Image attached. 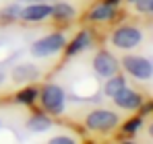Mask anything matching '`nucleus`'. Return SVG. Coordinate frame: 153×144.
I'll list each match as a JSON object with an SVG mask.
<instances>
[{
    "instance_id": "nucleus-6",
    "label": "nucleus",
    "mask_w": 153,
    "mask_h": 144,
    "mask_svg": "<svg viewBox=\"0 0 153 144\" xmlns=\"http://www.w3.org/2000/svg\"><path fill=\"white\" fill-rule=\"evenodd\" d=\"M93 70L97 72L100 76L108 78V76H112V74L118 72V62H116V58H114L112 54L100 51V54H95V58H93Z\"/></svg>"
},
{
    "instance_id": "nucleus-16",
    "label": "nucleus",
    "mask_w": 153,
    "mask_h": 144,
    "mask_svg": "<svg viewBox=\"0 0 153 144\" xmlns=\"http://www.w3.org/2000/svg\"><path fill=\"white\" fill-rule=\"evenodd\" d=\"M137 10L145 12V15H153V0H137Z\"/></svg>"
},
{
    "instance_id": "nucleus-9",
    "label": "nucleus",
    "mask_w": 153,
    "mask_h": 144,
    "mask_svg": "<svg viewBox=\"0 0 153 144\" xmlns=\"http://www.w3.org/2000/svg\"><path fill=\"white\" fill-rule=\"evenodd\" d=\"M39 70L35 64H19L15 70H13V80L17 84H23V82H31V80H37Z\"/></svg>"
},
{
    "instance_id": "nucleus-4",
    "label": "nucleus",
    "mask_w": 153,
    "mask_h": 144,
    "mask_svg": "<svg viewBox=\"0 0 153 144\" xmlns=\"http://www.w3.org/2000/svg\"><path fill=\"white\" fill-rule=\"evenodd\" d=\"M143 39V33L141 29L132 27V25H124V27H118L114 33H112V43L120 49H132L137 48Z\"/></svg>"
},
{
    "instance_id": "nucleus-8",
    "label": "nucleus",
    "mask_w": 153,
    "mask_h": 144,
    "mask_svg": "<svg viewBox=\"0 0 153 144\" xmlns=\"http://www.w3.org/2000/svg\"><path fill=\"white\" fill-rule=\"evenodd\" d=\"M114 99V103L118 105V107H122V109H137V107H141V95L137 93V91H130V89H120L116 95L112 97Z\"/></svg>"
},
{
    "instance_id": "nucleus-17",
    "label": "nucleus",
    "mask_w": 153,
    "mask_h": 144,
    "mask_svg": "<svg viewBox=\"0 0 153 144\" xmlns=\"http://www.w3.org/2000/svg\"><path fill=\"white\" fill-rule=\"evenodd\" d=\"M2 17H6V19H17V17H21V8H19V6H8V8L2 10Z\"/></svg>"
},
{
    "instance_id": "nucleus-11",
    "label": "nucleus",
    "mask_w": 153,
    "mask_h": 144,
    "mask_svg": "<svg viewBox=\"0 0 153 144\" xmlns=\"http://www.w3.org/2000/svg\"><path fill=\"white\" fill-rule=\"evenodd\" d=\"M114 17V4L110 2H103V4H95L89 12V19L91 21H110Z\"/></svg>"
},
{
    "instance_id": "nucleus-15",
    "label": "nucleus",
    "mask_w": 153,
    "mask_h": 144,
    "mask_svg": "<svg viewBox=\"0 0 153 144\" xmlns=\"http://www.w3.org/2000/svg\"><path fill=\"white\" fill-rule=\"evenodd\" d=\"M35 89H25V91H21L19 95H17V101H21V103H33L35 101Z\"/></svg>"
},
{
    "instance_id": "nucleus-21",
    "label": "nucleus",
    "mask_w": 153,
    "mask_h": 144,
    "mask_svg": "<svg viewBox=\"0 0 153 144\" xmlns=\"http://www.w3.org/2000/svg\"><path fill=\"white\" fill-rule=\"evenodd\" d=\"M2 82H4V74L0 72V84H2Z\"/></svg>"
},
{
    "instance_id": "nucleus-10",
    "label": "nucleus",
    "mask_w": 153,
    "mask_h": 144,
    "mask_svg": "<svg viewBox=\"0 0 153 144\" xmlns=\"http://www.w3.org/2000/svg\"><path fill=\"white\" fill-rule=\"evenodd\" d=\"M89 46H91V33H89V31H81L75 39L68 43L66 51H68V56H75V54L81 51V49H87Z\"/></svg>"
},
{
    "instance_id": "nucleus-23",
    "label": "nucleus",
    "mask_w": 153,
    "mask_h": 144,
    "mask_svg": "<svg viewBox=\"0 0 153 144\" xmlns=\"http://www.w3.org/2000/svg\"><path fill=\"white\" fill-rule=\"evenodd\" d=\"M128 2H137V0H128Z\"/></svg>"
},
{
    "instance_id": "nucleus-20",
    "label": "nucleus",
    "mask_w": 153,
    "mask_h": 144,
    "mask_svg": "<svg viewBox=\"0 0 153 144\" xmlns=\"http://www.w3.org/2000/svg\"><path fill=\"white\" fill-rule=\"evenodd\" d=\"M149 136H151V138H153V123H151V126H149Z\"/></svg>"
},
{
    "instance_id": "nucleus-19",
    "label": "nucleus",
    "mask_w": 153,
    "mask_h": 144,
    "mask_svg": "<svg viewBox=\"0 0 153 144\" xmlns=\"http://www.w3.org/2000/svg\"><path fill=\"white\" fill-rule=\"evenodd\" d=\"M139 128H141V120H130L126 126H124V132H126V134H134Z\"/></svg>"
},
{
    "instance_id": "nucleus-3",
    "label": "nucleus",
    "mask_w": 153,
    "mask_h": 144,
    "mask_svg": "<svg viewBox=\"0 0 153 144\" xmlns=\"http://www.w3.org/2000/svg\"><path fill=\"white\" fill-rule=\"evenodd\" d=\"M64 103H66V95H64V91L58 84L44 87V91H42V105H44V109L48 113H52V115L62 113L64 111Z\"/></svg>"
},
{
    "instance_id": "nucleus-18",
    "label": "nucleus",
    "mask_w": 153,
    "mask_h": 144,
    "mask_svg": "<svg viewBox=\"0 0 153 144\" xmlns=\"http://www.w3.org/2000/svg\"><path fill=\"white\" fill-rule=\"evenodd\" d=\"M73 142H75L73 136H54V138H50V144H73Z\"/></svg>"
},
{
    "instance_id": "nucleus-22",
    "label": "nucleus",
    "mask_w": 153,
    "mask_h": 144,
    "mask_svg": "<svg viewBox=\"0 0 153 144\" xmlns=\"http://www.w3.org/2000/svg\"><path fill=\"white\" fill-rule=\"evenodd\" d=\"M108 2H110V4H116V2H118V0H108Z\"/></svg>"
},
{
    "instance_id": "nucleus-5",
    "label": "nucleus",
    "mask_w": 153,
    "mask_h": 144,
    "mask_svg": "<svg viewBox=\"0 0 153 144\" xmlns=\"http://www.w3.org/2000/svg\"><path fill=\"white\" fill-rule=\"evenodd\" d=\"M122 66L126 68L128 74H132L139 80H149L153 76V64L143 56H126L122 60Z\"/></svg>"
},
{
    "instance_id": "nucleus-1",
    "label": "nucleus",
    "mask_w": 153,
    "mask_h": 144,
    "mask_svg": "<svg viewBox=\"0 0 153 144\" xmlns=\"http://www.w3.org/2000/svg\"><path fill=\"white\" fill-rule=\"evenodd\" d=\"M64 46H66V39H64L62 33H50V35L37 39V41L31 46V54H33L35 58H48V56L58 54Z\"/></svg>"
},
{
    "instance_id": "nucleus-7",
    "label": "nucleus",
    "mask_w": 153,
    "mask_h": 144,
    "mask_svg": "<svg viewBox=\"0 0 153 144\" xmlns=\"http://www.w3.org/2000/svg\"><path fill=\"white\" fill-rule=\"evenodd\" d=\"M48 17H52V6L48 4H29L25 8H21V19L29 23H37Z\"/></svg>"
},
{
    "instance_id": "nucleus-12",
    "label": "nucleus",
    "mask_w": 153,
    "mask_h": 144,
    "mask_svg": "<svg viewBox=\"0 0 153 144\" xmlns=\"http://www.w3.org/2000/svg\"><path fill=\"white\" fill-rule=\"evenodd\" d=\"M52 17L58 19V21H68L75 17V6L66 4V2H58L52 6Z\"/></svg>"
},
{
    "instance_id": "nucleus-2",
    "label": "nucleus",
    "mask_w": 153,
    "mask_h": 144,
    "mask_svg": "<svg viewBox=\"0 0 153 144\" xmlns=\"http://www.w3.org/2000/svg\"><path fill=\"white\" fill-rule=\"evenodd\" d=\"M118 115L114 111H108V109H93L87 120H85V126L91 130V132H108L112 128L118 126Z\"/></svg>"
},
{
    "instance_id": "nucleus-13",
    "label": "nucleus",
    "mask_w": 153,
    "mask_h": 144,
    "mask_svg": "<svg viewBox=\"0 0 153 144\" xmlns=\"http://www.w3.org/2000/svg\"><path fill=\"white\" fill-rule=\"evenodd\" d=\"M124 87H126V80L122 76H118V74H112V76H108V82L103 87V93L108 97H114L120 89H124Z\"/></svg>"
},
{
    "instance_id": "nucleus-14",
    "label": "nucleus",
    "mask_w": 153,
    "mask_h": 144,
    "mask_svg": "<svg viewBox=\"0 0 153 144\" xmlns=\"http://www.w3.org/2000/svg\"><path fill=\"white\" fill-rule=\"evenodd\" d=\"M27 128L33 130V132H46V130L52 128V121L48 118H44V115H33L29 120V123H27Z\"/></svg>"
}]
</instances>
